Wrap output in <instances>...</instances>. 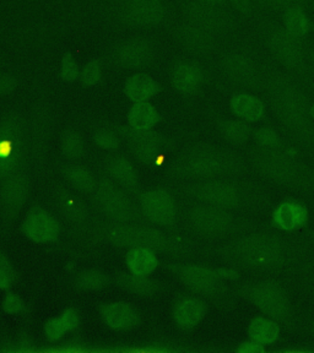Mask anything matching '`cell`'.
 Masks as SVG:
<instances>
[{
    "mask_svg": "<svg viewBox=\"0 0 314 353\" xmlns=\"http://www.w3.org/2000/svg\"><path fill=\"white\" fill-rule=\"evenodd\" d=\"M113 10L116 21L129 28H159L170 15L165 0H119Z\"/></svg>",
    "mask_w": 314,
    "mask_h": 353,
    "instance_id": "cell-1",
    "label": "cell"
},
{
    "mask_svg": "<svg viewBox=\"0 0 314 353\" xmlns=\"http://www.w3.org/2000/svg\"><path fill=\"white\" fill-rule=\"evenodd\" d=\"M228 253L244 266L269 269L280 261L282 247L276 239L269 236H248L233 243Z\"/></svg>",
    "mask_w": 314,
    "mask_h": 353,
    "instance_id": "cell-2",
    "label": "cell"
},
{
    "mask_svg": "<svg viewBox=\"0 0 314 353\" xmlns=\"http://www.w3.org/2000/svg\"><path fill=\"white\" fill-rule=\"evenodd\" d=\"M231 168V159L225 152L210 146H198L189 150L176 163L178 173L197 178H214Z\"/></svg>",
    "mask_w": 314,
    "mask_h": 353,
    "instance_id": "cell-3",
    "label": "cell"
},
{
    "mask_svg": "<svg viewBox=\"0 0 314 353\" xmlns=\"http://www.w3.org/2000/svg\"><path fill=\"white\" fill-rule=\"evenodd\" d=\"M273 99L276 112L286 127L300 138H307L312 127L306 119V103L297 90L288 83H279L273 88Z\"/></svg>",
    "mask_w": 314,
    "mask_h": 353,
    "instance_id": "cell-4",
    "label": "cell"
},
{
    "mask_svg": "<svg viewBox=\"0 0 314 353\" xmlns=\"http://www.w3.org/2000/svg\"><path fill=\"white\" fill-rule=\"evenodd\" d=\"M156 43L150 37H132L121 41L110 50V59L115 65L128 70L145 69L156 57Z\"/></svg>",
    "mask_w": 314,
    "mask_h": 353,
    "instance_id": "cell-5",
    "label": "cell"
},
{
    "mask_svg": "<svg viewBox=\"0 0 314 353\" xmlns=\"http://www.w3.org/2000/svg\"><path fill=\"white\" fill-rule=\"evenodd\" d=\"M107 237L110 243L117 247L124 248H143L153 249L154 252H161L167 247V238L165 233H162L157 228L151 227L130 226V225H121L113 227Z\"/></svg>",
    "mask_w": 314,
    "mask_h": 353,
    "instance_id": "cell-6",
    "label": "cell"
},
{
    "mask_svg": "<svg viewBox=\"0 0 314 353\" xmlns=\"http://www.w3.org/2000/svg\"><path fill=\"white\" fill-rule=\"evenodd\" d=\"M94 193L99 209L107 217L121 223L132 220L134 216L132 203L115 183L107 179L99 181L96 184Z\"/></svg>",
    "mask_w": 314,
    "mask_h": 353,
    "instance_id": "cell-7",
    "label": "cell"
},
{
    "mask_svg": "<svg viewBox=\"0 0 314 353\" xmlns=\"http://www.w3.org/2000/svg\"><path fill=\"white\" fill-rule=\"evenodd\" d=\"M183 14L187 19L186 21L214 34L226 32L231 28V19L226 12L217 6L205 4L198 0L187 1L183 6Z\"/></svg>",
    "mask_w": 314,
    "mask_h": 353,
    "instance_id": "cell-8",
    "label": "cell"
},
{
    "mask_svg": "<svg viewBox=\"0 0 314 353\" xmlns=\"http://www.w3.org/2000/svg\"><path fill=\"white\" fill-rule=\"evenodd\" d=\"M247 297L273 319H286L290 314V303L285 293L273 283H257L249 288Z\"/></svg>",
    "mask_w": 314,
    "mask_h": 353,
    "instance_id": "cell-9",
    "label": "cell"
},
{
    "mask_svg": "<svg viewBox=\"0 0 314 353\" xmlns=\"http://www.w3.org/2000/svg\"><path fill=\"white\" fill-rule=\"evenodd\" d=\"M144 215L155 225L172 226L177 220V205L171 194L165 189H151L140 200Z\"/></svg>",
    "mask_w": 314,
    "mask_h": 353,
    "instance_id": "cell-10",
    "label": "cell"
},
{
    "mask_svg": "<svg viewBox=\"0 0 314 353\" xmlns=\"http://www.w3.org/2000/svg\"><path fill=\"white\" fill-rule=\"evenodd\" d=\"M22 233L39 244L55 242L61 234V225L55 216L42 208H32L22 221Z\"/></svg>",
    "mask_w": 314,
    "mask_h": 353,
    "instance_id": "cell-11",
    "label": "cell"
},
{
    "mask_svg": "<svg viewBox=\"0 0 314 353\" xmlns=\"http://www.w3.org/2000/svg\"><path fill=\"white\" fill-rule=\"evenodd\" d=\"M127 139L133 156L144 165H151V161H162L167 140L160 132H155L154 129L133 130L129 128Z\"/></svg>",
    "mask_w": 314,
    "mask_h": 353,
    "instance_id": "cell-12",
    "label": "cell"
},
{
    "mask_svg": "<svg viewBox=\"0 0 314 353\" xmlns=\"http://www.w3.org/2000/svg\"><path fill=\"white\" fill-rule=\"evenodd\" d=\"M189 219L199 232L208 236H222L233 225V219L226 209L208 204L198 205L190 210Z\"/></svg>",
    "mask_w": 314,
    "mask_h": 353,
    "instance_id": "cell-13",
    "label": "cell"
},
{
    "mask_svg": "<svg viewBox=\"0 0 314 353\" xmlns=\"http://www.w3.org/2000/svg\"><path fill=\"white\" fill-rule=\"evenodd\" d=\"M30 193L28 176L22 173H11L3 179L0 188V203L8 217H17L26 203Z\"/></svg>",
    "mask_w": 314,
    "mask_h": 353,
    "instance_id": "cell-14",
    "label": "cell"
},
{
    "mask_svg": "<svg viewBox=\"0 0 314 353\" xmlns=\"http://www.w3.org/2000/svg\"><path fill=\"white\" fill-rule=\"evenodd\" d=\"M193 193L204 204L217 206L221 209L236 208L239 203L237 190L220 181H205L199 183L193 189Z\"/></svg>",
    "mask_w": 314,
    "mask_h": 353,
    "instance_id": "cell-15",
    "label": "cell"
},
{
    "mask_svg": "<svg viewBox=\"0 0 314 353\" xmlns=\"http://www.w3.org/2000/svg\"><path fill=\"white\" fill-rule=\"evenodd\" d=\"M176 30L177 39L189 53L208 55L216 48L215 34L204 28L186 21L181 23Z\"/></svg>",
    "mask_w": 314,
    "mask_h": 353,
    "instance_id": "cell-16",
    "label": "cell"
},
{
    "mask_svg": "<svg viewBox=\"0 0 314 353\" xmlns=\"http://www.w3.org/2000/svg\"><path fill=\"white\" fill-rule=\"evenodd\" d=\"M224 72L233 83L251 86L258 81L259 72L255 61L243 53H230L222 61Z\"/></svg>",
    "mask_w": 314,
    "mask_h": 353,
    "instance_id": "cell-17",
    "label": "cell"
},
{
    "mask_svg": "<svg viewBox=\"0 0 314 353\" xmlns=\"http://www.w3.org/2000/svg\"><path fill=\"white\" fill-rule=\"evenodd\" d=\"M204 83L203 69L194 61H179L171 70L172 86L183 94L197 92Z\"/></svg>",
    "mask_w": 314,
    "mask_h": 353,
    "instance_id": "cell-18",
    "label": "cell"
},
{
    "mask_svg": "<svg viewBox=\"0 0 314 353\" xmlns=\"http://www.w3.org/2000/svg\"><path fill=\"white\" fill-rule=\"evenodd\" d=\"M181 281L194 292L213 294L220 287L217 272L200 265H187L179 270Z\"/></svg>",
    "mask_w": 314,
    "mask_h": 353,
    "instance_id": "cell-19",
    "label": "cell"
},
{
    "mask_svg": "<svg viewBox=\"0 0 314 353\" xmlns=\"http://www.w3.org/2000/svg\"><path fill=\"white\" fill-rule=\"evenodd\" d=\"M269 46L276 58L285 65L296 68L302 63V48L296 41V37L291 36L286 30L275 28L269 36Z\"/></svg>",
    "mask_w": 314,
    "mask_h": 353,
    "instance_id": "cell-20",
    "label": "cell"
},
{
    "mask_svg": "<svg viewBox=\"0 0 314 353\" xmlns=\"http://www.w3.org/2000/svg\"><path fill=\"white\" fill-rule=\"evenodd\" d=\"M23 119L17 112H9L0 119V154H9L14 150L21 154Z\"/></svg>",
    "mask_w": 314,
    "mask_h": 353,
    "instance_id": "cell-21",
    "label": "cell"
},
{
    "mask_svg": "<svg viewBox=\"0 0 314 353\" xmlns=\"http://www.w3.org/2000/svg\"><path fill=\"white\" fill-rule=\"evenodd\" d=\"M101 316L107 326L115 330H129L138 325L139 313L127 302H110L101 309Z\"/></svg>",
    "mask_w": 314,
    "mask_h": 353,
    "instance_id": "cell-22",
    "label": "cell"
},
{
    "mask_svg": "<svg viewBox=\"0 0 314 353\" xmlns=\"http://www.w3.org/2000/svg\"><path fill=\"white\" fill-rule=\"evenodd\" d=\"M255 162L266 176L276 181L287 182L295 176V170L286 156L280 154L276 149H264L257 154Z\"/></svg>",
    "mask_w": 314,
    "mask_h": 353,
    "instance_id": "cell-23",
    "label": "cell"
},
{
    "mask_svg": "<svg viewBox=\"0 0 314 353\" xmlns=\"http://www.w3.org/2000/svg\"><path fill=\"white\" fill-rule=\"evenodd\" d=\"M205 304L195 297H183L178 299L172 310L173 319L181 329H193L204 318Z\"/></svg>",
    "mask_w": 314,
    "mask_h": 353,
    "instance_id": "cell-24",
    "label": "cell"
},
{
    "mask_svg": "<svg viewBox=\"0 0 314 353\" xmlns=\"http://www.w3.org/2000/svg\"><path fill=\"white\" fill-rule=\"evenodd\" d=\"M123 90L128 99L137 103L150 101L160 92L161 86L149 74L135 72L126 80Z\"/></svg>",
    "mask_w": 314,
    "mask_h": 353,
    "instance_id": "cell-25",
    "label": "cell"
},
{
    "mask_svg": "<svg viewBox=\"0 0 314 353\" xmlns=\"http://www.w3.org/2000/svg\"><path fill=\"white\" fill-rule=\"evenodd\" d=\"M127 121L133 130H151L160 123L161 116L157 108L149 101L137 102L128 110Z\"/></svg>",
    "mask_w": 314,
    "mask_h": 353,
    "instance_id": "cell-26",
    "label": "cell"
},
{
    "mask_svg": "<svg viewBox=\"0 0 314 353\" xmlns=\"http://www.w3.org/2000/svg\"><path fill=\"white\" fill-rule=\"evenodd\" d=\"M307 217V210L302 205L293 201H286L279 205L273 216L276 226L284 231H293L304 226Z\"/></svg>",
    "mask_w": 314,
    "mask_h": 353,
    "instance_id": "cell-27",
    "label": "cell"
},
{
    "mask_svg": "<svg viewBox=\"0 0 314 353\" xmlns=\"http://www.w3.org/2000/svg\"><path fill=\"white\" fill-rule=\"evenodd\" d=\"M55 203L61 215L74 223H83L88 219V209L83 200L72 195L69 190L59 189L55 193Z\"/></svg>",
    "mask_w": 314,
    "mask_h": 353,
    "instance_id": "cell-28",
    "label": "cell"
},
{
    "mask_svg": "<svg viewBox=\"0 0 314 353\" xmlns=\"http://www.w3.org/2000/svg\"><path fill=\"white\" fill-rule=\"evenodd\" d=\"M106 168L108 174L113 178V181L124 189L135 190L138 188L139 178L137 170L134 168L132 162L126 157L117 156L110 159L107 162Z\"/></svg>",
    "mask_w": 314,
    "mask_h": 353,
    "instance_id": "cell-29",
    "label": "cell"
},
{
    "mask_svg": "<svg viewBox=\"0 0 314 353\" xmlns=\"http://www.w3.org/2000/svg\"><path fill=\"white\" fill-rule=\"evenodd\" d=\"M126 263L129 272L140 276L154 274L159 266V260L154 250L143 247L130 249V252L127 254Z\"/></svg>",
    "mask_w": 314,
    "mask_h": 353,
    "instance_id": "cell-30",
    "label": "cell"
},
{
    "mask_svg": "<svg viewBox=\"0 0 314 353\" xmlns=\"http://www.w3.org/2000/svg\"><path fill=\"white\" fill-rule=\"evenodd\" d=\"M117 281L121 288H124L128 292L140 296V297H154L160 292L161 283L150 279L149 276L123 272L118 275Z\"/></svg>",
    "mask_w": 314,
    "mask_h": 353,
    "instance_id": "cell-31",
    "label": "cell"
},
{
    "mask_svg": "<svg viewBox=\"0 0 314 353\" xmlns=\"http://www.w3.org/2000/svg\"><path fill=\"white\" fill-rule=\"evenodd\" d=\"M231 108L236 116L244 121H259L264 114V105L260 99L247 94H238L231 99Z\"/></svg>",
    "mask_w": 314,
    "mask_h": 353,
    "instance_id": "cell-32",
    "label": "cell"
},
{
    "mask_svg": "<svg viewBox=\"0 0 314 353\" xmlns=\"http://www.w3.org/2000/svg\"><path fill=\"white\" fill-rule=\"evenodd\" d=\"M249 336L252 341L259 345H271L277 341L280 336V327L274 320L269 318H255L251 323L248 329Z\"/></svg>",
    "mask_w": 314,
    "mask_h": 353,
    "instance_id": "cell-33",
    "label": "cell"
},
{
    "mask_svg": "<svg viewBox=\"0 0 314 353\" xmlns=\"http://www.w3.org/2000/svg\"><path fill=\"white\" fill-rule=\"evenodd\" d=\"M66 178L72 184L84 193H94L96 188V181L91 171H88L86 167L80 165H70L66 167Z\"/></svg>",
    "mask_w": 314,
    "mask_h": 353,
    "instance_id": "cell-34",
    "label": "cell"
},
{
    "mask_svg": "<svg viewBox=\"0 0 314 353\" xmlns=\"http://www.w3.org/2000/svg\"><path fill=\"white\" fill-rule=\"evenodd\" d=\"M61 148L63 154L70 160H79L85 154V141L83 137L74 129H66L61 134Z\"/></svg>",
    "mask_w": 314,
    "mask_h": 353,
    "instance_id": "cell-35",
    "label": "cell"
},
{
    "mask_svg": "<svg viewBox=\"0 0 314 353\" xmlns=\"http://www.w3.org/2000/svg\"><path fill=\"white\" fill-rule=\"evenodd\" d=\"M285 21V30L293 37H302L306 33L308 32L309 22L304 12L297 9V8H291L285 12L284 17Z\"/></svg>",
    "mask_w": 314,
    "mask_h": 353,
    "instance_id": "cell-36",
    "label": "cell"
},
{
    "mask_svg": "<svg viewBox=\"0 0 314 353\" xmlns=\"http://www.w3.org/2000/svg\"><path fill=\"white\" fill-rule=\"evenodd\" d=\"M222 135L231 143H241L248 140L251 137V128L242 121H222L220 125Z\"/></svg>",
    "mask_w": 314,
    "mask_h": 353,
    "instance_id": "cell-37",
    "label": "cell"
},
{
    "mask_svg": "<svg viewBox=\"0 0 314 353\" xmlns=\"http://www.w3.org/2000/svg\"><path fill=\"white\" fill-rule=\"evenodd\" d=\"M104 77V66L99 58H95L88 61L84 68H81L79 81L84 88H94L102 81Z\"/></svg>",
    "mask_w": 314,
    "mask_h": 353,
    "instance_id": "cell-38",
    "label": "cell"
},
{
    "mask_svg": "<svg viewBox=\"0 0 314 353\" xmlns=\"http://www.w3.org/2000/svg\"><path fill=\"white\" fill-rule=\"evenodd\" d=\"M107 285V276L99 270L81 271L77 277V286L84 291H99Z\"/></svg>",
    "mask_w": 314,
    "mask_h": 353,
    "instance_id": "cell-39",
    "label": "cell"
},
{
    "mask_svg": "<svg viewBox=\"0 0 314 353\" xmlns=\"http://www.w3.org/2000/svg\"><path fill=\"white\" fill-rule=\"evenodd\" d=\"M94 141L99 149L105 150L108 152H116L121 146L119 134L110 128H99L94 132Z\"/></svg>",
    "mask_w": 314,
    "mask_h": 353,
    "instance_id": "cell-40",
    "label": "cell"
},
{
    "mask_svg": "<svg viewBox=\"0 0 314 353\" xmlns=\"http://www.w3.org/2000/svg\"><path fill=\"white\" fill-rule=\"evenodd\" d=\"M81 68L77 64L75 57L72 53H66L61 58V77L63 81L66 83H74L79 80Z\"/></svg>",
    "mask_w": 314,
    "mask_h": 353,
    "instance_id": "cell-41",
    "label": "cell"
},
{
    "mask_svg": "<svg viewBox=\"0 0 314 353\" xmlns=\"http://www.w3.org/2000/svg\"><path fill=\"white\" fill-rule=\"evenodd\" d=\"M66 334H68V330L61 320V315L52 318L44 324V335L48 341H61Z\"/></svg>",
    "mask_w": 314,
    "mask_h": 353,
    "instance_id": "cell-42",
    "label": "cell"
},
{
    "mask_svg": "<svg viewBox=\"0 0 314 353\" xmlns=\"http://www.w3.org/2000/svg\"><path fill=\"white\" fill-rule=\"evenodd\" d=\"M1 308L6 312V314H20L22 310L25 309V302L17 293H8L3 298Z\"/></svg>",
    "mask_w": 314,
    "mask_h": 353,
    "instance_id": "cell-43",
    "label": "cell"
},
{
    "mask_svg": "<svg viewBox=\"0 0 314 353\" xmlns=\"http://www.w3.org/2000/svg\"><path fill=\"white\" fill-rule=\"evenodd\" d=\"M257 141L264 148V149H276L279 145V138L274 130L269 128H262L255 132Z\"/></svg>",
    "mask_w": 314,
    "mask_h": 353,
    "instance_id": "cell-44",
    "label": "cell"
},
{
    "mask_svg": "<svg viewBox=\"0 0 314 353\" xmlns=\"http://www.w3.org/2000/svg\"><path fill=\"white\" fill-rule=\"evenodd\" d=\"M17 86V77L8 72H0V97H4L14 92Z\"/></svg>",
    "mask_w": 314,
    "mask_h": 353,
    "instance_id": "cell-45",
    "label": "cell"
},
{
    "mask_svg": "<svg viewBox=\"0 0 314 353\" xmlns=\"http://www.w3.org/2000/svg\"><path fill=\"white\" fill-rule=\"evenodd\" d=\"M61 320L66 325L68 332L77 330V326L80 324V316L77 314V310L72 308H68L61 314Z\"/></svg>",
    "mask_w": 314,
    "mask_h": 353,
    "instance_id": "cell-46",
    "label": "cell"
},
{
    "mask_svg": "<svg viewBox=\"0 0 314 353\" xmlns=\"http://www.w3.org/2000/svg\"><path fill=\"white\" fill-rule=\"evenodd\" d=\"M262 6L271 8V9H291L296 8L301 0H257Z\"/></svg>",
    "mask_w": 314,
    "mask_h": 353,
    "instance_id": "cell-47",
    "label": "cell"
},
{
    "mask_svg": "<svg viewBox=\"0 0 314 353\" xmlns=\"http://www.w3.org/2000/svg\"><path fill=\"white\" fill-rule=\"evenodd\" d=\"M15 280V274L8 271L0 270V291L9 290Z\"/></svg>",
    "mask_w": 314,
    "mask_h": 353,
    "instance_id": "cell-48",
    "label": "cell"
},
{
    "mask_svg": "<svg viewBox=\"0 0 314 353\" xmlns=\"http://www.w3.org/2000/svg\"><path fill=\"white\" fill-rule=\"evenodd\" d=\"M233 6L237 9L238 11H241L243 14H248L251 9H252V3L251 0H230Z\"/></svg>",
    "mask_w": 314,
    "mask_h": 353,
    "instance_id": "cell-49",
    "label": "cell"
},
{
    "mask_svg": "<svg viewBox=\"0 0 314 353\" xmlns=\"http://www.w3.org/2000/svg\"><path fill=\"white\" fill-rule=\"evenodd\" d=\"M260 346L262 345L257 343V342H247V343L243 345L242 347L239 348V351L241 352H258V351H262Z\"/></svg>",
    "mask_w": 314,
    "mask_h": 353,
    "instance_id": "cell-50",
    "label": "cell"
},
{
    "mask_svg": "<svg viewBox=\"0 0 314 353\" xmlns=\"http://www.w3.org/2000/svg\"><path fill=\"white\" fill-rule=\"evenodd\" d=\"M198 1H202V3H205V4H210V6H224V4H225V0H198Z\"/></svg>",
    "mask_w": 314,
    "mask_h": 353,
    "instance_id": "cell-51",
    "label": "cell"
},
{
    "mask_svg": "<svg viewBox=\"0 0 314 353\" xmlns=\"http://www.w3.org/2000/svg\"><path fill=\"white\" fill-rule=\"evenodd\" d=\"M311 114H312V117H313L314 119V105L313 107H312V110H311Z\"/></svg>",
    "mask_w": 314,
    "mask_h": 353,
    "instance_id": "cell-52",
    "label": "cell"
},
{
    "mask_svg": "<svg viewBox=\"0 0 314 353\" xmlns=\"http://www.w3.org/2000/svg\"><path fill=\"white\" fill-rule=\"evenodd\" d=\"M112 1H115V3H117V1H119V0H112Z\"/></svg>",
    "mask_w": 314,
    "mask_h": 353,
    "instance_id": "cell-53",
    "label": "cell"
}]
</instances>
